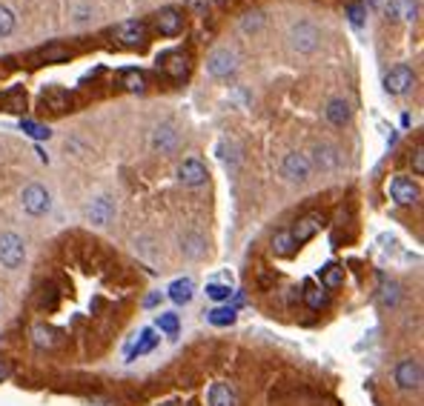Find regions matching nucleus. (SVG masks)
Returning a JSON list of instances; mask_svg holds the SVG:
<instances>
[{"label": "nucleus", "mask_w": 424, "mask_h": 406, "mask_svg": "<svg viewBox=\"0 0 424 406\" xmlns=\"http://www.w3.org/2000/svg\"><path fill=\"white\" fill-rule=\"evenodd\" d=\"M393 381L401 392H418L424 383V369H421V360L418 357H401L396 369H393Z\"/></svg>", "instance_id": "f257e3e1"}, {"label": "nucleus", "mask_w": 424, "mask_h": 406, "mask_svg": "<svg viewBox=\"0 0 424 406\" xmlns=\"http://www.w3.org/2000/svg\"><path fill=\"white\" fill-rule=\"evenodd\" d=\"M287 40H289V49H292V52L313 55V52L321 46V32H318V26L301 20V23H295V26L289 29V37H287Z\"/></svg>", "instance_id": "f03ea898"}, {"label": "nucleus", "mask_w": 424, "mask_h": 406, "mask_svg": "<svg viewBox=\"0 0 424 406\" xmlns=\"http://www.w3.org/2000/svg\"><path fill=\"white\" fill-rule=\"evenodd\" d=\"M281 175L289 180V184H307L310 175H313L310 155H304V152H287L284 160H281Z\"/></svg>", "instance_id": "7ed1b4c3"}, {"label": "nucleus", "mask_w": 424, "mask_h": 406, "mask_svg": "<svg viewBox=\"0 0 424 406\" xmlns=\"http://www.w3.org/2000/svg\"><path fill=\"white\" fill-rule=\"evenodd\" d=\"M206 72L216 77V80H230V77H235V72H238V55L232 52V49H216V52H209V58H206Z\"/></svg>", "instance_id": "20e7f679"}, {"label": "nucleus", "mask_w": 424, "mask_h": 406, "mask_svg": "<svg viewBox=\"0 0 424 406\" xmlns=\"http://www.w3.org/2000/svg\"><path fill=\"white\" fill-rule=\"evenodd\" d=\"M26 260V243L20 235L15 232H4L0 235V266L6 269H20Z\"/></svg>", "instance_id": "39448f33"}, {"label": "nucleus", "mask_w": 424, "mask_h": 406, "mask_svg": "<svg viewBox=\"0 0 424 406\" xmlns=\"http://www.w3.org/2000/svg\"><path fill=\"white\" fill-rule=\"evenodd\" d=\"M20 206H23L26 215L40 217V215H46V212H49L52 198H49V192L40 186V184H29V186L20 192Z\"/></svg>", "instance_id": "423d86ee"}, {"label": "nucleus", "mask_w": 424, "mask_h": 406, "mask_svg": "<svg viewBox=\"0 0 424 406\" xmlns=\"http://www.w3.org/2000/svg\"><path fill=\"white\" fill-rule=\"evenodd\" d=\"M115 212H118L115 201H112L109 195H98V198H92V201L87 203V209H83V217H87L92 227H106V223L115 217Z\"/></svg>", "instance_id": "0eeeda50"}, {"label": "nucleus", "mask_w": 424, "mask_h": 406, "mask_svg": "<svg viewBox=\"0 0 424 406\" xmlns=\"http://www.w3.org/2000/svg\"><path fill=\"white\" fill-rule=\"evenodd\" d=\"M390 198H393L399 206H416V203L421 201V189H418L416 180H410V177H404V175H396V177L390 180Z\"/></svg>", "instance_id": "6e6552de"}, {"label": "nucleus", "mask_w": 424, "mask_h": 406, "mask_svg": "<svg viewBox=\"0 0 424 406\" xmlns=\"http://www.w3.org/2000/svg\"><path fill=\"white\" fill-rule=\"evenodd\" d=\"M413 86H416V75H413V69L404 66V63L393 66V69L385 75V89H387L390 95H407Z\"/></svg>", "instance_id": "1a4fd4ad"}, {"label": "nucleus", "mask_w": 424, "mask_h": 406, "mask_svg": "<svg viewBox=\"0 0 424 406\" xmlns=\"http://www.w3.org/2000/svg\"><path fill=\"white\" fill-rule=\"evenodd\" d=\"M178 129L173 123H161L152 129V138H149V146L152 152H161V155H169V152H175L178 149Z\"/></svg>", "instance_id": "9d476101"}, {"label": "nucleus", "mask_w": 424, "mask_h": 406, "mask_svg": "<svg viewBox=\"0 0 424 406\" xmlns=\"http://www.w3.org/2000/svg\"><path fill=\"white\" fill-rule=\"evenodd\" d=\"M321 223H324V217L318 215V212H313V215H307V217H301L295 227L289 229V235H292V243L295 246H301V243H307V241H313L316 238V232L321 229Z\"/></svg>", "instance_id": "9b49d317"}, {"label": "nucleus", "mask_w": 424, "mask_h": 406, "mask_svg": "<svg viewBox=\"0 0 424 406\" xmlns=\"http://www.w3.org/2000/svg\"><path fill=\"white\" fill-rule=\"evenodd\" d=\"M155 26H158V32H161V34L175 37V34H181V32H184V12H181V9H175V6H169V9L158 12Z\"/></svg>", "instance_id": "f8f14e48"}, {"label": "nucleus", "mask_w": 424, "mask_h": 406, "mask_svg": "<svg viewBox=\"0 0 424 406\" xmlns=\"http://www.w3.org/2000/svg\"><path fill=\"white\" fill-rule=\"evenodd\" d=\"M115 37H118V43L120 46H126V49H138V46H144V26L138 23V20H126V23H120V26H115Z\"/></svg>", "instance_id": "ddd939ff"}, {"label": "nucleus", "mask_w": 424, "mask_h": 406, "mask_svg": "<svg viewBox=\"0 0 424 406\" xmlns=\"http://www.w3.org/2000/svg\"><path fill=\"white\" fill-rule=\"evenodd\" d=\"M206 177H209L206 166H204L201 160H195V158H189V160H184V163L178 166V180H181L184 186H204Z\"/></svg>", "instance_id": "4468645a"}, {"label": "nucleus", "mask_w": 424, "mask_h": 406, "mask_svg": "<svg viewBox=\"0 0 424 406\" xmlns=\"http://www.w3.org/2000/svg\"><path fill=\"white\" fill-rule=\"evenodd\" d=\"M310 163H313V169L332 172V169H338V166H342V152H338L335 146H330V144H318V146L313 149V158H310Z\"/></svg>", "instance_id": "2eb2a0df"}, {"label": "nucleus", "mask_w": 424, "mask_h": 406, "mask_svg": "<svg viewBox=\"0 0 424 406\" xmlns=\"http://www.w3.org/2000/svg\"><path fill=\"white\" fill-rule=\"evenodd\" d=\"M206 403H209V406H238L241 400H238V392H235L232 383L218 381V383H212V386H209Z\"/></svg>", "instance_id": "dca6fc26"}, {"label": "nucleus", "mask_w": 424, "mask_h": 406, "mask_svg": "<svg viewBox=\"0 0 424 406\" xmlns=\"http://www.w3.org/2000/svg\"><path fill=\"white\" fill-rule=\"evenodd\" d=\"M181 252H184L187 260H201V258H206V252H209L206 238H204L201 232H184V235H181Z\"/></svg>", "instance_id": "f3484780"}, {"label": "nucleus", "mask_w": 424, "mask_h": 406, "mask_svg": "<svg viewBox=\"0 0 424 406\" xmlns=\"http://www.w3.org/2000/svg\"><path fill=\"white\" fill-rule=\"evenodd\" d=\"M324 115H327V120L332 123V126H347L350 123V118H353V106H350V101H344V98H332L330 103H327V109H324Z\"/></svg>", "instance_id": "a211bd4d"}, {"label": "nucleus", "mask_w": 424, "mask_h": 406, "mask_svg": "<svg viewBox=\"0 0 424 406\" xmlns=\"http://www.w3.org/2000/svg\"><path fill=\"white\" fill-rule=\"evenodd\" d=\"M166 295H169V300H173V303L187 306V303H192V298H195V281H192V278H178V281L169 284Z\"/></svg>", "instance_id": "6ab92c4d"}, {"label": "nucleus", "mask_w": 424, "mask_h": 406, "mask_svg": "<svg viewBox=\"0 0 424 406\" xmlns=\"http://www.w3.org/2000/svg\"><path fill=\"white\" fill-rule=\"evenodd\" d=\"M387 15L401 20V23H416L418 20V0H390Z\"/></svg>", "instance_id": "aec40b11"}, {"label": "nucleus", "mask_w": 424, "mask_h": 406, "mask_svg": "<svg viewBox=\"0 0 424 406\" xmlns=\"http://www.w3.org/2000/svg\"><path fill=\"white\" fill-rule=\"evenodd\" d=\"M161 66H163V72H166L169 77L181 80V77L189 72V58H187L184 52H169V55H163Z\"/></svg>", "instance_id": "412c9836"}, {"label": "nucleus", "mask_w": 424, "mask_h": 406, "mask_svg": "<svg viewBox=\"0 0 424 406\" xmlns=\"http://www.w3.org/2000/svg\"><path fill=\"white\" fill-rule=\"evenodd\" d=\"M318 278H321V289H338L344 284V269L338 263H327L318 272Z\"/></svg>", "instance_id": "4be33fe9"}, {"label": "nucleus", "mask_w": 424, "mask_h": 406, "mask_svg": "<svg viewBox=\"0 0 424 406\" xmlns=\"http://www.w3.org/2000/svg\"><path fill=\"white\" fill-rule=\"evenodd\" d=\"M378 300H381V306H385V309H396L399 300H401V286L396 281H381Z\"/></svg>", "instance_id": "5701e85b"}, {"label": "nucleus", "mask_w": 424, "mask_h": 406, "mask_svg": "<svg viewBox=\"0 0 424 406\" xmlns=\"http://www.w3.org/2000/svg\"><path fill=\"white\" fill-rule=\"evenodd\" d=\"M158 341H161V338H158L155 329H144L141 338H138V343L130 349V360H135V357H141V355H149V352L158 346Z\"/></svg>", "instance_id": "b1692460"}, {"label": "nucleus", "mask_w": 424, "mask_h": 406, "mask_svg": "<svg viewBox=\"0 0 424 406\" xmlns=\"http://www.w3.org/2000/svg\"><path fill=\"white\" fill-rule=\"evenodd\" d=\"M120 86L126 89V92H146V77H144V72H138V69H126V72H120Z\"/></svg>", "instance_id": "393cba45"}, {"label": "nucleus", "mask_w": 424, "mask_h": 406, "mask_svg": "<svg viewBox=\"0 0 424 406\" xmlns=\"http://www.w3.org/2000/svg\"><path fill=\"white\" fill-rule=\"evenodd\" d=\"M206 321L212 326H232L235 324V309L232 306H216L206 312Z\"/></svg>", "instance_id": "a878e982"}, {"label": "nucleus", "mask_w": 424, "mask_h": 406, "mask_svg": "<svg viewBox=\"0 0 424 406\" xmlns=\"http://www.w3.org/2000/svg\"><path fill=\"white\" fill-rule=\"evenodd\" d=\"M37 58L44 61V63H63V61L72 58V52H69L66 46H61V43H52V46H44V49H40Z\"/></svg>", "instance_id": "bb28decb"}, {"label": "nucleus", "mask_w": 424, "mask_h": 406, "mask_svg": "<svg viewBox=\"0 0 424 406\" xmlns=\"http://www.w3.org/2000/svg\"><path fill=\"white\" fill-rule=\"evenodd\" d=\"M155 326H158L163 335L175 338V335H178V329H181V318H178L175 312H161V315H158V321H155Z\"/></svg>", "instance_id": "cd10ccee"}, {"label": "nucleus", "mask_w": 424, "mask_h": 406, "mask_svg": "<svg viewBox=\"0 0 424 406\" xmlns=\"http://www.w3.org/2000/svg\"><path fill=\"white\" fill-rule=\"evenodd\" d=\"M304 303L310 306V309H324L327 303H330V298H327V292L321 289V286H316V284H307L304 286Z\"/></svg>", "instance_id": "c85d7f7f"}, {"label": "nucleus", "mask_w": 424, "mask_h": 406, "mask_svg": "<svg viewBox=\"0 0 424 406\" xmlns=\"http://www.w3.org/2000/svg\"><path fill=\"white\" fill-rule=\"evenodd\" d=\"M44 106L52 112H63V109H69V95L63 89H49V92H44Z\"/></svg>", "instance_id": "c756f323"}, {"label": "nucleus", "mask_w": 424, "mask_h": 406, "mask_svg": "<svg viewBox=\"0 0 424 406\" xmlns=\"http://www.w3.org/2000/svg\"><path fill=\"white\" fill-rule=\"evenodd\" d=\"M273 252H275L278 258H289V255L295 252L292 235H289L287 229H281V232H275V235H273Z\"/></svg>", "instance_id": "7c9ffc66"}, {"label": "nucleus", "mask_w": 424, "mask_h": 406, "mask_svg": "<svg viewBox=\"0 0 424 406\" xmlns=\"http://www.w3.org/2000/svg\"><path fill=\"white\" fill-rule=\"evenodd\" d=\"M264 23H267L264 12H247V15L241 18V32H244V34H256V32L264 29Z\"/></svg>", "instance_id": "2f4dec72"}, {"label": "nucleus", "mask_w": 424, "mask_h": 406, "mask_svg": "<svg viewBox=\"0 0 424 406\" xmlns=\"http://www.w3.org/2000/svg\"><path fill=\"white\" fill-rule=\"evenodd\" d=\"M4 106L9 112H23L26 109V95H23V89H12V92L4 95Z\"/></svg>", "instance_id": "473e14b6"}, {"label": "nucleus", "mask_w": 424, "mask_h": 406, "mask_svg": "<svg viewBox=\"0 0 424 406\" xmlns=\"http://www.w3.org/2000/svg\"><path fill=\"white\" fill-rule=\"evenodd\" d=\"M232 295L230 284H206V298L209 300H216V303H227Z\"/></svg>", "instance_id": "72a5a7b5"}, {"label": "nucleus", "mask_w": 424, "mask_h": 406, "mask_svg": "<svg viewBox=\"0 0 424 406\" xmlns=\"http://www.w3.org/2000/svg\"><path fill=\"white\" fill-rule=\"evenodd\" d=\"M32 335H35V343H37V346H55V343H58V332L49 329V326H35Z\"/></svg>", "instance_id": "f704fd0d"}, {"label": "nucleus", "mask_w": 424, "mask_h": 406, "mask_svg": "<svg viewBox=\"0 0 424 406\" xmlns=\"http://www.w3.org/2000/svg\"><path fill=\"white\" fill-rule=\"evenodd\" d=\"M20 126H23V132H26V134H32L35 141H49V134H52L46 126H40V123H35V120H23Z\"/></svg>", "instance_id": "c9c22d12"}, {"label": "nucleus", "mask_w": 424, "mask_h": 406, "mask_svg": "<svg viewBox=\"0 0 424 406\" xmlns=\"http://www.w3.org/2000/svg\"><path fill=\"white\" fill-rule=\"evenodd\" d=\"M15 15L6 9V6H0V37H6V34H12L15 32Z\"/></svg>", "instance_id": "e433bc0d"}, {"label": "nucleus", "mask_w": 424, "mask_h": 406, "mask_svg": "<svg viewBox=\"0 0 424 406\" xmlns=\"http://www.w3.org/2000/svg\"><path fill=\"white\" fill-rule=\"evenodd\" d=\"M410 166L416 175H424V149L421 146H416V152L410 155Z\"/></svg>", "instance_id": "4c0bfd02"}, {"label": "nucleus", "mask_w": 424, "mask_h": 406, "mask_svg": "<svg viewBox=\"0 0 424 406\" xmlns=\"http://www.w3.org/2000/svg\"><path fill=\"white\" fill-rule=\"evenodd\" d=\"M350 20L356 26H361L364 23V6H350Z\"/></svg>", "instance_id": "58836bf2"}, {"label": "nucleus", "mask_w": 424, "mask_h": 406, "mask_svg": "<svg viewBox=\"0 0 424 406\" xmlns=\"http://www.w3.org/2000/svg\"><path fill=\"white\" fill-rule=\"evenodd\" d=\"M9 378H12V364L9 360H0V383L9 381Z\"/></svg>", "instance_id": "ea45409f"}, {"label": "nucleus", "mask_w": 424, "mask_h": 406, "mask_svg": "<svg viewBox=\"0 0 424 406\" xmlns=\"http://www.w3.org/2000/svg\"><path fill=\"white\" fill-rule=\"evenodd\" d=\"M158 300H161V292H152V295H149V298L144 300V306H146V309H152V306H155Z\"/></svg>", "instance_id": "a19ab883"}, {"label": "nucleus", "mask_w": 424, "mask_h": 406, "mask_svg": "<svg viewBox=\"0 0 424 406\" xmlns=\"http://www.w3.org/2000/svg\"><path fill=\"white\" fill-rule=\"evenodd\" d=\"M166 406H175V403H166Z\"/></svg>", "instance_id": "79ce46f5"}]
</instances>
